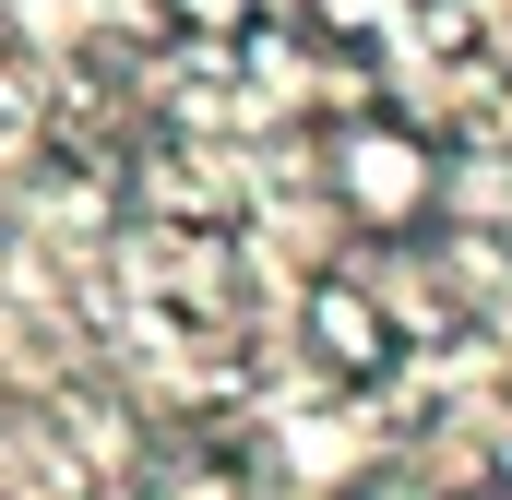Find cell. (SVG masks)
<instances>
[{
    "mask_svg": "<svg viewBox=\"0 0 512 500\" xmlns=\"http://www.w3.org/2000/svg\"><path fill=\"white\" fill-rule=\"evenodd\" d=\"M429 191H441V155L405 120H346L334 131V203H346L358 227H417Z\"/></svg>",
    "mask_w": 512,
    "mask_h": 500,
    "instance_id": "6da1fadb",
    "label": "cell"
},
{
    "mask_svg": "<svg viewBox=\"0 0 512 500\" xmlns=\"http://www.w3.org/2000/svg\"><path fill=\"white\" fill-rule=\"evenodd\" d=\"M298 334H310V358H322L334 381H382V370H393V346H405V334H393V310L358 286V274H310Z\"/></svg>",
    "mask_w": 512,
    "mask_h": 500,
    "instance_id": "7a4b0ae2",
    "label": "cell"
},
{
    "mask_svg": "<svg viewBox=\"0 0 512 500\" xmlns=\"http://www.w3.org/2000/svg\"><path fill=\"white\" fill-rule=\"evenodd\" d=\"M310 12H322V24H334V36H370V24H382L393 0H310Z\"/></svg>",
    "mask_w": 512,
    "mask_h": 500,
    "instance_id": "277c9868",
    "label": "cell"
},
{
    "mask_svg": "<svg viewBox=\"0 0 512 500\" xmlns=\"http://www.w3.org/2000/svg\"><path fill=\"white\" fill-rule=\"evenodd\" d=\"M155 24H167L179 48H215V60H227V48L262 36V0H155Z\"/></svg>",
    "mask_w": 512,
    "mask_h": 500,
    "instance_id": "3957f363",
    "label": "cell"
}]
</instances>
